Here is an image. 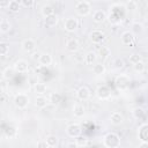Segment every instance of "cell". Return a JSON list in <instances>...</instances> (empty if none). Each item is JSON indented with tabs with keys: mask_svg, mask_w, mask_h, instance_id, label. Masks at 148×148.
Listing matches in <instances>:
<instances>
[{
	"mask_svg": "<svg viewBox=\"0 0 148 148\" xmlns=\"http://www.w3.org/2000/svg\"><path fill=\"white\" fill-rule=\"evenodd\" d=\"M103 145L106 148H118L120 146V138L117 133H108L103 138Z\"/></svg>",
	"mask_w": 148,
	"mask_h": 148,
	"instance_id": "obj_1",
	"label": "cell"
},
{
	"mask_svg": "<svg viewBox=\"0 0 148 148\" xmlns=\"http://www.w3.org/2000/svg\"><path fill=\"white\" fill-rule=\"evenodd\" d=\"M13 103H14V105L17 108V109H25L28 105H29V103H30V98H29V96L27 95V94H24V92H18V94H16L15 96H14V99H13Z\"/></svg>",
	"mask_w": 148,
	"mask_h": 148,
	"instance_id": "obj_2",
	"label": "cell"
},
{
	"mask_svg": "<svg viewBox=\"0 0 148 148\" xmlns=\"http://www.w3.org/2000/svg\"><path fill=\"white\" fill-rule=\"evenodd\" d=\"M75 12L80 16H88L91 13V3L89 1H77L75 3Z\"/></svg>",
	"mask_w": 148,
	"mask_h": 148,
	"instance_id": "obj_3",
	"label": "cell"
},
{
	"mask_svg": "<svg viewBox=\"0 0 148 148\" xmlns=\"http://www.w3.org/2000/svg\"><path fill=\"white\" fill-rule=\"evenodd\" d=\"M131 77L127 74H119L114 79V84L119 90H126L130 87Z\"/></svg>",
	"mask_w": 148,
	"mask_h": 148,
	"instance_id": "obj_4",
	"label": "cell"
},
{
	"mask_svg": "<svg viewBox=\"0 0 148 148\" xmlns=\"http://www.w3.org/2000/svg\"><path fill=\"white\" fill-rule=\"evenodd\" d=\"M66 134L69 136V138H77L82 134V127L80 124L77 123H73V124H69L66 128Z\"/></svg>",
	"mask_w": 148,
	"mask_h": 148,
	"instance_id": "obj_5",
	"label": "cell"
},
{
	"mask_svg": "<svg viewBox=\"0 0 148 148\" xmlns=\"http://www.w3.org/2000/svg\"><path fill=\"white\" fill-rule=\"evenodd\" d=\"M96 96L101 101H108V99L111 98V89L105 84L99 86L96 89Z\"/></svg>",
	"mask_w": 148,
	"mask_h": 148,
	"instance_id": "obj_6",
	"label": "cell"
},
{
	"mask_svg": "<svg viewBox=\"0 0 148 148\" xmlns=\"http://www.w3.org/2000/svg\"><path fill=\"white\" fill-rule=\"evenodd\" d=\"M77 28H79V20L76 17L71 16L64 21V29L67 32H74Z\"/></svg>",
	"mask_w": 148,
	"mask_h": 148,
	"instance_id": "obj_7",
	"label": "cell"
},
{
	"mask_svg": "<svg viewBox=\"0 0 148 148\" xmlns=\"http://www.w3.org/2000/svg\"><path fill=\"white\" fill-rule=\"evenodd\" d=\"M89 39L94 44H102L105 40V34L102 30H92L89 35Z\"/></svg>",
	"mask_w": 148,
	"mask_h": 148,
	"instance_id": "obj_8",
	"label": "cell"
},
{
	"mask_svg": "<svg viewBox=\"0 0 148 148\" xmlns=\"http://www.w3.org/2000/svg\"><path fill=\"white\" fill-rule=\"evenodd\" d=\"M13 68L16 73H27L29 69V64L24 59H18L17 61H15Z\"/></svg>",
	"mask_w": 148,
	"mask_h": 148,
	"instance_id": "obj_9",
	"label": "cell"
},
{
	"mask_svg": "<svg viewBox=\"0 0 148 148\" xmlns=\"http://www.w3.org/2000/svg\"><path fill=\"white\" fill-rule=\"evenodd\" d=\"M90 96H91V92H90L89 88L86 86H82L76 90V97L80 101H88L90 98Z\"/></svg>",
	"mask_w": 148,
	"mask_h": 148,
	"instance_id": "obj_10",
	"label": "cell"
},
{
	"mask_svg": "<svg viewBox=\"0 0 148 148\" xmlns=\"http://www.w3.org/2000/svg\"><path fill=\"white\" fill-rule=\"evenodd\" d=\"M138 138L141 142H147L148 141V125H147V123H143L142 125L139 126Z\"/></svg>",
	"mask_w": 148,
	"mask_h": 148,
	"instance_id": "obj_11",
	"label": "cell"
},
{
	"mask_svg": "<svg viewBox=\"0 0 148 148\" xmlns=\"http://www.w3.org/2000/svg\"><path fill=\"white\" fill-rule=\"evenodd\" d=\"M21 46H22V50H23L24 52L30 53V52H32V51L36 49V43H35L34 39L27 38V39H24V40L21 43Z\"/></svg>",
	"mask_w": 148,
	"mask_h": 148,
	"instance_id": "obj_12",
	"label": "cell"
},
{
	"mask_svg": "<svg viewBox=\"0 0 148 148\" xmlns=\"http://www.w3.org/2000/svg\"><path fill=\"white\" fill-rule=\"evenodd\" d=\"M79 49H80V43H79L77 39L71 38V39H68V40L66 42V50H67L68 52L75 53V52L79 51Z\"/></svg>",
	"mask_w": 148,
	"mask_h": 148,
	"instance_id": "obj_13",
	"label": "cell"
},
{
	"mask_svg": "<svg viewBox=\"0 0 148 148\" xmlns=\"http://www.w3.org/2000/svg\"><path fill=\"white\" fill-rule=\"evenodd\" d=\"M52 61H53V58H52V56H51L50 53H42V54L38 57V62H39V65L43 66V67L50 66V65L52 64Z\"/></svg>",
	"mask_w": 148,
	"mask_h": 148,
	"instance_id": "obj_14",
	"label": "cell"
},
{
	"mask_svg": "<svg viewBox=\"0 0 148 148\" xmlns=\"http://www.w3.org/2000/svg\"><path fill=\"white\" fill-rule=\"evenodd\" d=\"M92 20L95 23H103L106 20V13L102 9H97L92 13Z\"/></svg>",
	"mask_w": 148,
	"mask_h": 148,
	"instance_id": "obj_15",
	"label": "cell"
},
{
	"mask_svg": "<svg viewBox=\"0 0 148 148\" xmlns=\"http://www.w3.org/2000/svg\"><path fill=\"white\" fill-rule=\"evenodd\" d=\"M120 40L124 45H132L134 42V35L131 31H124L120 36Z\"/></svg>",
	"mask_w": 148,
	"mask_h": 148,
	"instance_id": "obj_16",
	"label": "cell"
},
{
	"mask_svg": "<svg viewBox=\"0 0 148 148\" xmlns=\"http://www.w3.org/2000/svg\"><path fill=\"white\" fill-rule=\"evenodd\" d=\"M110 121H111L112 125L118 126V125L123 124V121H124V116H123L119 111H114V112H112L111 116H110Z\"/></svg>",
	"mask_w": 148,
	"mask_h": 148,
	"instance_id": "obj_17",
	"label": "cell"
},
{
	"mask_svg": "<svg viewBox=\"0 0 148 148\" xmlns=\"http://www.w3.org/2000/svg\"><path fill=\"white\" fill-rule=\"evenodd\" d=\"M58 21H59L58 16L56 14H53V15L47 16V17L44 18V25L46 28H53V27H56L58 24Z\"/></svg>",
	"mask_w": 148,
	"mask_h": 148,
	"instance_id": "obj_18",
	"label": "cell"
},
{
	"mask_svg": "<svg viewBox=\"0 0 148 148\" xmlns=\"http://www.w3.org/2000/svg\"><path fill=\"white\" fill-rule=\"evenodd\" d=\"M84 113H86V109H84V106L81 103H76L73 106V114H74V117L81 118V117L84 116Z\"/></svg>",
	"mask_w": 148,
	"mask_h": 148,
	"instance_id": "obj_19",
	"label": "cell"
},
{
	"mask_svg": "<svg viewBox=\"0 0 148 148\" xmlns=\"http://www.w3.org/2000/svg\"><path fill=\"white\" fill-rule=\"evenodd\" d=\"M40 13H42V15L45 18L47 16H51V15L56 14V10H54V7L53 6H51V5H44L42 7V9H40Z\"/></svg>",
	"mask_w": 148,
	"mask_h": 148,
	"instance_id": "obj_20",
	"label": "cell"
},
{
	"mask_svg": "<svg viewBox=\"0 0 148 148\" xmlns=\"http://www.w3.org/2000/svg\"><path fill=\"white\" fill-rule=\"evenodd\" d=\"M49 104V99L45 96H37L35 99V105L38 109H44Z\"/></svg>",
	"mask_w": 148,
	"mask_h": 148,
	"instance_id": "obj_21",
	"label": "cell"
},
{
	"mask_svg": "<svg viewBox=\"0 0 148 148\" xmlns=\"http://www.w3.org/2000/svg\"><path fill=\"white\" fill-rule=\"evenodd\" d=\"M61 98H62V96H61L60 92H51L47 99H49V102H50L51 104L57 105V104H59V103L61 102Z\"/></svg>",
	"mask_w": 148,
	"mask_h": 148,
	"instance_id": "obj_22",
	"label": "cell"
},
{
	"mask_svg": "<svg viewBox=\"0 0 148 148\" xmlns=\"http://www.w3.org/2000/svg\"><path fill=\"white\" fill-rule=\"evenodd\" d=\"M12 29V24L7 18H2L0 20V31L3 34L9 32V30Z\"/></svg>",
	"mask_w": 148,
	"mask_h": 148,
	"instance_id": "obj_23",
	"label": "cell"
},
{
	"mask_svg": "<svg viewBox=\"0 0 148 148\" xmlns=\"http://www.w3.org/2000/svg\"><path fill=\"white\" fill-rule=\"evenodd\" d=\"M110 54H111V51H110V49L108 46H101L98 49V56H99V58L102 60L108 59L110 57Z\"/></svg>",
	"mask_w": 148,
	"mask_h": 148,
	"instance_id": "obj_24",
	"label": "cell"
},
{
	"mask_svg": "<svg viewBox=\"0 0 148 148\" xmlns=\"http://www.w3.org/2000/svg\"><path fill=\"white\" fill-rule=\"evenodd\" d=\"M97 59V54L94 51H89L87 52V54L84 56V62L87 65H92Z\"/></svg>",
	"mask_w": 148,
	"mask_h": 148,
	"instance_id": "obj_25",
	"label": "cell"
},
{
	"mask_svg": "<svg viewBox=\"0 0 148 148\" xmlns=\"http://www.w3.org/2000/svg\"><path fill=\"white\" fill-rule=\"evenodd\" d=\"M34 89H35V92L38 96H43L46 92V84L45 83H42V82H37L34 86Z\"/></svg>",
	"mask_w": 148,
	"mask_h": 148,
	"instance_id": "obj_26",
	"label": "cell"
},
{
	"mask_svg": "<svg viewBox=\"0 0 148 148\" xmlns=\"http://www.w3.org/2000/svg\"><path fill=\"white\" fill-rule=\"evenodd\" d=\"M58 141H59V139H58V136L57 135H47L46 138H45V142H46V145L49 146V148H53V147H56L57 145H58Z\"/></svg>",
	"mask_w": 148,
	"mask_h": 148,
	"instance_id": "obj_27",
	"label": "cell"
},
{
	"mask_svg": "<svg viewBox=\"0 0 148 148\" xmlns=\"http://www.w3.org/2000/svg\"><path fill=\"white\" fill-rule=\"evenodd\" d=\"M7 9L12 13H18L20 9H21V3L16 0H12V1H9V5H8Z\"/></svg>",
	"mask_w": 148,
	"mask_h": 148,
	"instance_id": "obj_28",
	"label": "cell"
},
{
	"mask_svg": "<svg viewBox=\"0 0 148 148\" xmlns=\"http://www.w3.org/2000/svg\"><path fill=\"white\" fill-rule=\"evenodd\" d=\"M14 74H15V71H14L13 67H6L3 69V72H2V77L5 80H8L9 81V80H12L14 77Z\"/></svg>",
	"mask_w": 148,
	"mask_h": 148,
	"instance_id": "obj_29",
	"label": "cell"
},
{
	"mask_svg": "<svg viewBox=\"0 0 148 148\" xmlns=\"http://www.w3.org/2000/svg\"><path fill=\"white\" fill-rule=\"evenodd\" d=\"M105 71H106V68L103 64H95L92 67V73L95 75H102L105 73Z\"/></svg>",
	"mask_w": 148,
	"mask_h": 148,
	"instance_id": "obj_30",
	"label": "cell"
},
{
	"mask_svg": "<svg viewBox=\"0 0 148 148\" xmlns=\"http://www.w3.org/2000/svg\"><path fill=\"white\" fill-rule=\"evenodd\" d=\"M132 114H133V117L135 119H141V118L145 117V110L142 108H140V106H136V108L133 109Z\"/></svg>",
	"mask_w": 148,
	"mask_h": 148,
	"instance_id": "obj_31",
	"label": "cell"
},
{
	"mask_svg": "<svg viewBox=\"0 0 148 148\" xmlns=\"http://www.w3.org/2000/svg\"><path fill=\"white\" fill-rule=\"evenodd\" d=\"M143 31V25L140 22H133L132 23V34H141Z\"/></svg>",
	"mask_w": 148,
	"mask_h": 148,
	"instance_id": "obj_32",
	"label": "cell"
},
{
	"mask_svg": "<svg viewBox=\"0 0 148 148\" xmlns=\"http://www.w3.org/2000/svg\"><path fill=\"white\" fill-rule=\"evenodd\" d=\"M145 68H146V65H145V62H143L142 60L133 65V71H134L135 73H139V74L142 73V72L145 71Z\"/></svg>",
	"mask_w": 148,
	"mask_h": 148,
	"instance_id": "obj_33",
	"label": "cell"
},
{
	"mask_svg": "<svg viewBox=\"0 0 148 148\" xmlns=\"http://www.w3.org/2000/svg\"><path fill=\"white\" fill-rule=\"evenodd\" d=\"M9 53V45L5 42H0V56H7Z\"/></svg>",
	"mask_w": 148,
	"mask_h": 148,
	"instance_id": "obj_34",
	"label": "cell"
},
{
	"mask_svg": "<svg viewBox=\"0 0 148 148\" xmlns=\"http://www.w3.org/2000/svg\"><path fill=\"white\" fill-rule=\"evenodd\" d=\"M121 20H123V18H121L120 16L116 15V14L110 13V15H109V21H110L111 24H119V23L121 22Z\"/></svg>",
	"mask_w": 148,
	"mask_h": 148,
	"instance_id": "obj_35",
	"label": "cell"
},
{
	"mask_svg": "<svg viewBox=\"0 0 148 148\" xmlns=\"http://www.w3.org/2000/svg\"><path fill=\"white\" fill-rule=\"evenodd\" d=\"M87 142H88V139L86 136L80 135V136L75 138V143L77 145V147H84L87 145Z\"/></svg>",
	"mask_w": 148,
	"mask_h": 148,
	"instance_id": "obj_36",
	"label": "cell"
},
{
	"mask_svg": "<svg viewBox=\"0 0 148 148\" xmlns=\"http://www.w3.org/2000/svg\"><path fill=\"white\" fill-rule=\"evenodd\" d=\"M124 6H125V9H128V10H135V9L138 8V2L134 1V0H130V1H127Z\"/></svg>",
	"mask_w": 148,
	"mask_h": 148,
	"instance_id": "obj_37",
	"label": "cell"
},
{
	"mask_svg": "<svg viewBox=\"0 0 148 148\" xmlns=\"http://www.w3.org/2000/svg\"><path fill=\"white\" fill-rule=\"evenodd\" d=\"M128 61H130V64L134 65V64L141 61V56H140L139 53H132V54L130 56V58H128Z\"/></svg>",
	"mask_w": 148,
	"mask_h": 148,
	"instance_id": "obj_38",
	"label": "cell"
},
{
	"mask_svg": "<svg viewBox=\"0 0 148 148\" xmlns=\"http://www.w3.org/2000/svg\"><path fill=\"white\" fill-rule=\"evenodd\" d=\"M20 3H21V7H25V8H31L35 5L32 0H22Z\"/></svg>",
	"mask_w": 148,
	"mask_h": 148,
	"instance_id": "obj_39",
	"label": "cell"
},
{
	"mask_svg": "<svg viewBox=\"0 0 148 148\" xmlns=\"http://www.w3.org/2000/svg\"><path fill=\"white\" fill-rule=\"evenodd\" d=\"M113 65H114V68L120 69V68H123V67H124V60H123V59H120V58H117V59L113 61Z\"/></svg>",
	"mask_w": 148,
	"mask_h": 148,
	"instance_id": "obj_40",
	"label": "cell"
},
{
	"mask_svg": "<svg viewBox=\"0 0 148 148\" xmlns=\"http://www.w3.org/2000/svg\"><path fill=\"white\" fill-rule=\"evenodd\" d=\"M37 148H49V146L46 145L45 140H42V141H39V142L37 143Z\"/></svg>",
	"mask_w": 148,
	"mask_h": 148,
	"instance_id": "obj_41",
	"label": "cell"
},
{
	"mask_svg": "<svg viewBox=\"0 0 148 148\" xmlns=\"http://www.w3.org/2000/svg\"><path fill=\"white\" fill-rule=\"evenodd\" d=\"M66 148H79V147H77V145L75 142H68L66 145Z\"/></svg>",
	"mask_w": 148,
	"mask_h": 148,
	"instance_id": "obj_42",
	"label": "cell"
},
{
	"mask_svg": "<svg viewBox=\"0 0 148 148\" xmlns=\"http://www.w3.org/2000/svg\"><path fill=\"white\" fill-rule=\"evenodd\" d=\"M9 5V1H0V7L1 8H7Z\"/></svg>",
	"mask_w": 148,
	"mask_h": 148,
	"instance_id": "obj_43",
	"label": "cell"
},
{
	"mask_svg": "<svg viewBox=\"0 0 148 148\" xmlns=\"http://www.w3.org/2000/svg\"><path fill=\"white\" fill-rule=\"evenodd\" d=\"M139 148H148V143L147 142H141L140 146H139Z\"/></svg>",
	"mask_w": 148,
	"mask_h": 148,
	"instance_id": "obj_44",
	"label": "cell"
}]
</instances>
